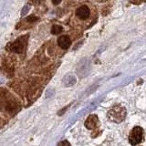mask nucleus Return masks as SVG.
I'll list each match as a JSON object with an SVG mask.
<instances>
[{"mask_svg": "<svg viewBox=\"0 0 146 146\" xmlns=\"http://www.w3.org/2000/svg\"><path fill=\"white\" fill-rule=\"evenodd\" d=\"M31 2L33 4H39L40 2H42V0H31Z\"/></svg>", "mask_w": 146, "mask_h": 146, "instance_id": "11", "label": "nucleus"}, {"mask_svg": "<svg viewBox=\"0 0 146 146\" xmlns=\"http://www.w3.org/2000/svg\"><path fill=\"white\" fill-rule=\"evenodd\" d=\"M11 50H12V51H16V52H21L22 51V42H21V39H18L14 44H12Z\"/></svg>", "mask_w": 146, "mask_h": 146, "instance_id": "6", "label": "nucleus"}, {"mask_svg": "<svg viewBox=\"0 0 146 146\" xmlns=\"http://www.w3.org/2000/svg\"><path fill=\"white\" fill-rule=\"evenodd\" d=\"M62 31H63L62 27L58 25H54L51 29V33L53 35H58V34H60Z\"/></svg>", "mask_w": 146, "mask_h": 146, "instance_id": "7", "label": "nucleus"}, {"mask_svg": "<svg viewBox=\"0 0 146 146\" xmlns=\"http://www.w3.org/2000/svg\"><path fill=\"white\" fill-rule=\"evenodd\" d=\"M58 146H71V145L68 141H62L58 144Z\"/></svg>", "mask_w": 146, "mask_h": 146, "instance_id": "9", "label": "nucleus"}, {"mask_svg": "<svg viewBox=\"0 0 146 146\" xmlns=\"http://www.w3.org/2000/svg\"><path fill=\"white\" fill-rule=\"evenodd\" d=\"M58 46L63 49H68L71 45V39L68 36H61L58 39Z\"/></svg>", "mask_w": 146, "mask_h": 146, "instance_id": "5", "label": "nucleus"}, {"mask_svg": "<svg viewBox=\"0 0 146 146\" xmlns=\"http://www.w3.org/2000/svg\"><path fill=\"white\" fill-rule=\"evenodd\" d=\"M90 8L88 6H81L76 10V16L78 18H80V20H86L88 19V17H90Z\"/></svg>", "mask_w": 146, "mask_h": 146, "instance_id": "3", "label": "nucleus"}, {"mask_svg": "<svg viewBox=\"0 0 146 146\" xmlns=\"http://www.w3.org/2000/svg\"><path fill=\"white\" fill-rule=\"evenodd\" d=\"M51 1H52L53 5H55V6H58V4H60L61 0H51Z\"/></svg>", "mask_w": 146, "mask_h": 146, "instance_id": "10", "label": "nucleus"}, {"mask_svg": "<svg viewBox=\"0 0 146 146\" xmlns=\"http://www.w3.org/2000/svg\"><path fill=\"white\" fill-rule=\"evenodd\" d=\"M98 122H99L98 116L95 115V114H91V115H90L88 118H87V120L85 121L84 124H85L87 129L93 130V129H95L96 127H97Z\"/></svg>", "mask_w": 146, "mask_h": 146, "instance_id": "4", "label": "nucleus"}, {"mask_svg": "<svg viewBox=\"0 0 146 146\" xmlns=\"http://www.w3.org/2000/svg\"><path fill=\"white\" fill-rule=\"evenodd\" d=\"M38 18L36 17H35V16H30V17H27V21H29V22H35V21H36L38 20Z\"/></svg>", "mask_w": 146, "mask_h": 146, "instance_id": "8", "label": "nucleus"}, {"mask_svg": "<svg viewBox=\"0 0 146 146\" xmlns=\"http://www.w3.org/2000/svg\"><path fill=\"white\" fill-rule=\"evenodd\" d=\"M143 131L141 127L136 126L134 127L132 131L130 132L129 135V141L131 145H137L140 143L141 140H143Z\"/></svg>", "mask_w": 146, "mask_h": 146, "instance_id": "2", "label": "nucleus"}, {"mask_svg": "<svg viewBox=\"0 0 146 146\" xmlns=\"http://www.w3.org/2000/svg\"><path fill=\"white\" fill-rule=\"evenodd\" d=\"M126 111L125 109L121 106H114L109 111L108 116L111 121L115 122H121L125 118Z\"/></svg>", "mask_w": 146, "mask_h": 146, "instance_id": "1", "label": "nucleus"}]
</instances>
